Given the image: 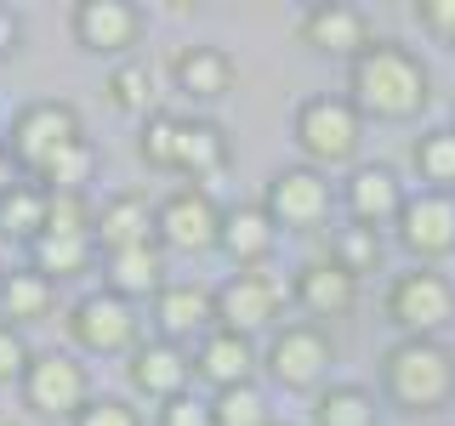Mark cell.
Returning <instances> with one entry per match:
<instances>
[{
    "label": "cell",
    "mask_w": 455,
    "mask_h": 426,
    "mask_svg": "<svg viewBox=\"0 0 455 426\" xmlns=\"http://www.w3.org/2000/svg\"><path fill=\"white\" fill-rule=\"evenodd\" d=\"M92 170H97V142H92V137H75L68 148H57L52 160L35 170V182H40L46 193H85Z\"/></svg>",
    "instance_id": "cell-25"
},
{
    "label": "cell",
    "mask_w": 455,
    "mask_h": 426,
    "mask_svg": "<svg viewBox=\"0 0 455 426\" xmlns=\"http://www.w3.org/2000/svg\"><path fill=\"white\" fill-rule=\"evenodd\" d=\"M160 426H211V404H199V398H171L160 409Z\"/></svg>",
    "instance_id": "cell-38"
},
{
    "label": "cell",
    "mask_w": 455,
    "mask_h": 426,
    "mask_svg": "<svg viewBox=\"0 0 455 426\" xmlns=\"http://www.w3.org/2000/svg\"><path fill=\"white\" fill-rule=\"evenodd\" d=\"M291 296L302 302L313 319H341V312H353V302H359V279L347 273L341 262H302L291 279Z\"/></svg>",
    "instance_id": "cell-17"
},
{
    "label": "cell",
    "mask_w": 455,
    "mask_h": 426,
    "mask_svg": "<svg viewBox=\"0 0 455 426\" xmlns=\"http://www.w3.org/2000/svg\"><path fill=\"white\" fill-rule=\"evenodd\" d=\"M387 312L410 341H433L455 319V284L444 273H433V267H410V273L393 279Z\"/></svg>",
    "instance_id": "cell-4"
},
{
    "label": "cell",
    "mask_w": 455,
    "mask_h": 426,
    "mask_svg": "<svg viewBox=\"0 0 455 426\" xmlns=\"http://www.w3.org/2000/svg\"><path fill=\"white\" fill-rule=\"evenodd\" d=\"M450 46H455V35H450Z\"/></svg>",
    "instance_id": "cell-42"
},
{
    "label": "cell",
    "mask_w": 455,
    "mask_h": 426,
    "mask_svg": "<svg viewBox=\"0 0 455 426\" xmlns=\"http://www.w3.org/2000/svg\"><path fill=\"white\" fill-rule=\"evenodd\" d=\"M154 319H160V341L211 335L217 330V290H205V284H160L154 290Z\"/></svg>",
    "instance_id": "cell-16"
},
{
    "label": "cell",
    "mask_w": 455,
    "mask_h": 426,
    "mask_svg": "<svg viewBox=\"0 0 455 426\" xmlns=\"http://www.w3.org/2000/svg\"><path fill=\"white\" fill-rule=\"evenodd\" d=\"M211 426H274L267 421V398L256 387H228L211 398Z\"/></svg>",
    "instance_id": "cell-34"
},
{
    "label": "cell",
    "mask_w": 455,
    "mask_h": 426,
    "mask_svg": "<svg viewBox=\"0 0 455 426\" xmlns=\"http://www.w3.org/2000/svg\"><path fill=\"white\" fill-rule=\"evenodd\" d=\"M331 262H341L353 279H359V273H376V262H381V233H376V227H364V222L341 227V233L331 239Z\"/></svg>",
    "instance_id": "cell-32"
},
{
    "label": "cell",
    "mask_w": 455,
    "mask_h": 426,
    "mask_svg": "<svg viewBox=\"0 0 455 426\" xmlns=\"http://www.w3.org/2000/svg\"><path fill=\"white\" fill-rule=\"evenodd\" d=\"M75 426H142L137 409L125 404V398H92V404L75 415Z\"/></svg>",
    "instance_id": "cell-37"
},
{
    "label": "cell",
    "mask_w": 455,
    "mask_h": 426,
    "mask_svg": "<svg viewBox=\"0 0 455 426\" xmlns=\"http://www.w3.org/2000/svg\"><path fill=\"white\" fill-rule=\"evenodd\" d=\"M103 267H108V290L120 296H148V290H160V273H165V256L160 245H132V250H108L103 256Z\"/></svg>",
    "instance_id": "cell-23"
},
{
    "label": "cell",
    "mask_w": 455,
    "mask_h": 426,
    "mask_svg": "<svg viewBox=\"0 0 455 426\" xmlns=\"http://www.w3.org/2000/svg\"><path fill=\"white\" fill-rule=\"evenodd\" d=\"M35 273H46V279H75L92 267V256H97V239L92 233H40L35 245Z\"/></svg>",
    "instance_id": "cell-26"
},
{
    "label": "cell",
    "mask_w": 455,
    "mask_h": 426,
    "mask_svg": "<svg viewBox=\"0 0 455 426\" xmlns=\"http://www.w3.org/2000/svg\"><path fill=\"white\" fill-rule=\"evenodd\" d=\"M416 18L421 28H433V35H455V0H416Z\"/></svg>",
    "instance_id": "cell-39"
},
{
    "label": "cell",
    "mask_w": 455,
    "mask_h": 426,
    "mask_svg": "<svg viewBox=\"0 0 455 426\" xmlns=\"http://www.w3.org/2000/svg\"><path fill=\"white\" fill-rule=\"evenodd\" d=\"M416 170H421V182H433V193H444L455 188V125H438V131H427L416 137Z\"/></svg>",
    "instance_id": "cell-30"
},
{
    "label": "cell",
    "mask_w": 455,
    "mask_h": 426,
    "mask_svg": "<svg viewBox=\"0 0 455 426\" xmlns=\"http://www.w3.org/2000/svg\"><path fill=\"white\" fill-rule=\"evenodd\" d=\"M331 359H336V347H331V335H324L319 324H284V330H274V341H267L262 364H267V375H274L279 387L307 392V387L324 381Z\"/></svg>",
    "instance_id": "cell-8"
},
{
    "label": "cell",
    "mask_w": 455,
    "mask_h": 426,
    "mask_svg": "<svg viewBox=\"0 0 455 426\" xmlns=\"http://www.w3.org/2000/svg\"><path fill=\"white\" fill-rule=\"evenodd\" d=\"M75 137H85V131H80V114H75V103H57V97H46V103H28V108H18L6 154H12V165H18V170H28V177H35V170L46 165L57 148H68Z\"/></svg>",
    "instance_id": "cell-5"
},
{
    "label": "cell",
    "mask_w": 455,
    "mask_h": 426,
    "mask_svg": "<svg viewBox=\"0 0 455 426\" xmlns=\"http://www.w3.org/2000/svg\"><path fill=\"white\" fill-rule=\"evenodd\" d=\"M68 330H75V341L85 352H103V359L108 352H137V312L114 290H97V296H85V302H75Z\"/></svg>",
    "instance_id": "cell-11"
},
{
    "label": "cell",
    "mask_w": 455,
    "mask_h": 426,
    "mask_svg": "<svg viewBox=\"0 0 455 426\" xmlns=\"http://www.w3.org/2000/svg\"><path fill=\"white\" fill-rule=\"evenodd\" d=\"M97 227V210L85 193H52L46 205V233H92Z\"/></svg>",
    "instance_id": "cell-35"
},
{
    "label": "cell",
    "mask_w": 455,
    "mask_h": 426,
    "mask_svg": "<svg viewBox=\"0 0 455 426\" xmlns=\"http://www.w3.org/2000/svg\"><path fill=\"white\" fill-rule=\"evenodd\" d=\"M274 245H279V222L267 217L262 205H234V210H222V239H217V250L239 267V273L262 267L267 256H274Z\"/></svg>",
    "instance_id": "cell-18"
},
{
    "label": "cell",
    "mask_w": 455,
    "mask_h": 426,
    "mask_svg": "<svg viewBox=\"0 0 455 426\" xmlns=\"http://www.w3.org/2000/svg\"><path fill=\"white\" fill-rule=\"evenodd\" d=\"M279 307H284V279L262 273V267L234 273V279L217 290V330L256 335V330H267V324L279 319Z\"/></svg>",
    "instance_id": "cell-10"
},
{
    "label": "cell",
    "mask_w": 455,
    "mask_h": 426,
    "mask_svg": "<svg viewBox=\"0 0 455 426\" xmlns=\"http://www.w3.org/2000/svg\"><path fill=\"white\" fill-rule=\"evenodd\" d=\"M0 312H6V324H35L52 312V279L35 273V267H18V273H6V284H0Z\"/></svg>",
    "instance_id": "cell-27"
},
{
    "label": "cell",
    "mask_w": 455,
    "mask_h": 426,
    "mask_svg": "<svg viewBox=\"0 0 455 426\" xmlns=\"http://www.w3.org/2000/svg\"><path fill=\"white\" fill-rule=\"evenodd\" d=\"M347 210H353V222H364V227H381V222H398V210H404V182H398V170L393 165H359L347 177Z\"/></svg>",
    "instance_id": "cell-19"
},
{
    "label": "cell",
    "mask_w": 455,
    "mask_h": 426,
    "mask_svg": "<svg viewBox=\"0 0 455 426\" xmlns=\"http://www.w3.org/2000/svg\"><path fill=\"white\" fill-rule=\"evenodd\" d=\"M177 148H182V114L154 108L148 120H142V142H137V154H142V160H148L154 170H177Z\"/></svg>",
    "instance_id": "cell-31"
},
{
    "label": "cell",
    "mask_w": 455,
    "mask_h": 426,
    "mask_svg": "<svg viewBox=\"0 0 455 426\" xmlns=\"http://www.w3.org/2000/svg\"><path fill=\"white\" fill-rule=\"evenodd\" d=\"M171 75H177V91L194 97V103H217V97L234 91V57L222 46H182L177 63H171Z\"/></svg>",
    "instance_id": "cell-21"
},
{
    "label": "cell",
    "mask_w": 455,
    "mask_h": 426,
    "mask_svg": "<svg viewBox=\"0 0 455 426\" xmlns=\"http://www.w3.org/2000/svg\"><path fill=\"white\" fill-rule=\"evenodd\" d=\"M302 40L324 57H347L353 63L370 46V18L359 6H347V0H319V6L302 12Z\"/></svg>",
    "instance_id": "cell-13"
},
{
    "label": "cell",
    "mask_w": 455,
    "mask_h": 426,
    "mask_svg": "<svg viewBox=\"0 0 455 426\" xmlns=\"http://www.w3.org/2000/svg\"><path fill=\"white\" fill-rule=\"evenodd\" d=\"M137 35H142V12L132 0H80L75 6V40L85 51L120 57L125 46H137Z\"/></svg>",
    "instance_id": "cell-14"
},
{
    "label": "cell",
    "mask_w": 455,
    "mask_h": 426,
    "mask_svg": "<svg viewBox=\"0 0 455 426\" xmlns=\"http://www.w3.org/2000/svg\"><path fill=\"white\" fill-rule=\"evenodd\" d=\"M0 284H6V273H0Z\"/></svg>",
    "instance_id": "cell-41"
},
{
    "label": "cell",
    "mask_w": 455,
    "mask_h": 426,
    "mask_svg": "<svg viewBox=\"0 0 455 426\" xmlns=\"http://www.w3.org/2000/svg\"><path fill=\"white\" fill-rule=\"evenodd\" d=\"M154 239H160L165 250H211L222 239V210H217V199H211L205 188H177V193H165L160 205H154Z\"/></svg>",
    "instance_id": "cell-6"
},
{
    "label": "cell",
    "mask_w": 455,
    "mask_h": 426,
    "mask_svg": "<svg viewBox=\"0 0 455 426\" xmlns=\"http://www.w3.org/2000/svg\"><path fill=\"white\" fill-rule=\"evenodd\" d=\"M251 369H256V347H251V335H234V330H211V335H199L194 375H205L217 392H228V387H251Z\"/></svg>",
    "instance_id": "cell-20"
},
{
    "label": "cell",
    "mask_w": 455,
    "mask_h": 426,
    "mask_svg": "<svg viewBox=\"0 0 455 426\" xmlns=\"http://www.w3.org/2000/svg\"><path fill=\"white\" fill-rule=\"evenodd\" d=\"M381 387H387L393 404L416 409V415H433L455 398V352L438 347V341H398L381 359Z\"/></svg>",
    "instance_id": "cell-2"
},
{
    "label": "cell",
    "mask_w": 455,
    "mask_h": 426,
    "mask_svg": "<svg viewBox=\"0 0 455 426\" xmlns=\"http://www.w3.org/2000/svg\"><path fill=\"white\" fill-rule=\"evenodd\" d=\"M28 364H35V352H28V341L18 324H0V381H23Z\"/></svg>",
    "instance_id": "cell-36"
},
{
    "label": "cell",
    "mask_w": 455,
    "mask_h": 426,
    "mask_svg": "<svg viewBox=\"0 0 455 426\" xmlns=\"http://www.w3.org/2000/svg\"><path fill=\"white\" fill-rule=\"evenodd\" d=\"M108 103L125 114H154V68L148 63H120L108 75Z\"/></svg>",
    "instance_id": "cell-33"
},
{
    "label": "cell",
    "mask_w": 455,
    "mask_h": 426,
    "mask_svg": "<svg viewBox=\"0 0 455 426\" xmlns=\"http://www.w3.org/2000/svg\"><path fill=\"white\" fill-rule=\"evenodd\" d=\"M313 426H376V398L364 387H324L313 398Z\"/></svg>",
    "instance_id": "cell-29"
},
{
    "label": "cell",
    "mask_w": 455,
    "mask_h": 426,
    "mask_svg": "<svg viewBox=\"0 0 455 426\" xmlns=\"http://www.w3.org/2000/svg\"><path fill=\"white\" fill-rule=\"evenodd\" d=\"M296 142L319 165H347L364 142V114L353 108V97H307L296 108Z\"/></svg>",
    "instance_id": "cell-3"
},
{
    "label": "cell",
    "mask_w": 455,
    "mask_h": 426,
    "mask_svg": "<svg viewBox=\"0 0 455 426\" xmlns=\"http://www.w3.org/2000/svg\"><path fill=\"white\" fill-rule=\"evenodd\" d=\"M18 40H23L18 12H12V6H0V57H6V51H18Z\"/></svg>",
    "instance_id": "cell-40"
},
{
    "label": "cell",
    "mask_w": 455,
    "mask_h": 426,
    "mask_svg": "<svg viewBox=\"0 0 455 426\" xmlns=\"http://www.w3.org/2000/svg\"><path fill=\"white\" fill-rule=\"evenodd\" d=\"M228 165V131L217 120H182V148H177V170L182 177H217V170Z\"/></svg>",
    "instance_id": "cell-24"
},
{
    "label": "cell",
    "mask_w": 455,
    "mask_h": 426,
    "mask_svg": "<svg viewBox=\"0 0 455 426\" xmlns=\"http://www.w3.org/2000/svg\"><path fill=\"white\" fill-rule=\"evenodd\" d=\"M398 245L410 256H421V262H438V256L455 250V199L450 193H416L404 199V210H398Z\"/></svg>",
    "instance_id": "cell-12"
},
{
    "label": "cell",
    "mask_w": 455,
    "mask_h": 426,
    "mask_svg": "<svg viewBox=\"0 0 455 426\" xmlns=\"http://www.w3.org/2000/svg\"><path fill=\"white\" fill-rule=\"evenodd\" d=\"M92 239L108 250H132V245H154V210L142 193H114L103 210H97V227Z\"/></svg>",
    "instance_id": "cell-22"
},
{
    "label": "cell",
    "mask_w": 455,
    "mask_h": 426,
    "mask_svg": "<svg viewBox=\"0 0 455 426\" xmlns=\"http://www.w3.org/2000/svg\"><path fill=\"white\" fill-rule=\"evenodd\" d=\"M347 91L359 114L376 120H410L427 108V63L398 40H370L347 63Z\"/></svg>",
    "instance_id": "cell-1"
},
{
    "label": "cell",
    "mask_w": 455,
    "mask_h": 426,
    "mask_svg": "<svg viewBox=\"0 0 455 426\" xmlns=\"http://www.w3.org/2000/svg\"><path fill=\"white\" fill-rule=\"evenodd\" d=\"M23 398H28V409H40V415H52V421H75L80 409L92 404L85 364L75 352H40L23 375Z\"/></svg>",
    "instance_id": "cell-7"
},
{
    "label": "cell",
    "mask_w": 455,
    "mask_h": 426,
    "mask_svg": "<svg viewBox=\"0 0 455 426\" xmlns=\"http://www.w3.org/2000/svg\"><path fill=\"white\" fill-rule=\"evenodd\" d=\"M262 210L279 227H291V233H307V227H319L331 217V182H324V170H313V165H284V170L267 177Z\"/></svg>",
    "instance_id": "cell-9"
},
{
    "label": "cell",
    "mask_w": 455,
    "mask_h": 426,
    "mask_svg": "<svg viewBox=\"0 0 455 426\" xmlns=\"http://www.w3.org/2000/svg\"><path fill=\"white\" fill-rule=\"evenodd\" d=\"M46 205H52V193L40 188V182H18V188L0 199V233L35 245V239L46 233Z\"/></svg>",
    "instance_id": "cell-28"
},
{
    "label": "cell",
    "mask_w": 455,
    "mask_h": 426,
    "mask_svg": "<svg viewBox=\"0 0 455 426\" xmlns=\"http://www.w3.org/2000/svg\"><path fill=\"white\" fill-rule=\"evenodd\" d=\"M125 375H132V387L142 398H154V404H171V398H182L194 375V359L177 347V341H142L132 352V364H125Z\"/></svg>",
    "instance_id": "cell-15"
}]
</instances>
